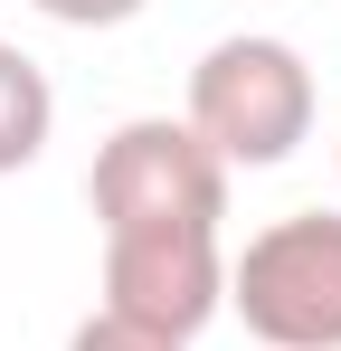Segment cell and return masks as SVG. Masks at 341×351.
<instances>
[{"label":"cell","mask_w":341,"mask_h":351,"mask_svg":"<svg viewBox=\"0 0 341 351\" xmlns=\"http://www.w3.org/2000/svg\"><path fill=\"white\" fill-rule=\"evenodd\" d=\"M218 304H227L218 228H123V237H105V313L190 342Z\"/></svg>","instance_id":"277c9868"},{"label":"cell","mask_w":341,"mask_h":351,"mask_svg":"<svg viewBox=\"0 0 341 351\" xmlns=\"http://www.w3.org/2000/svg\"><path fill=\"white\" fill-rule=\"evenodd\" d=\"M227 304L266 351H341V219L294 209L266 237H247Z\"/></svg>","instance_id":"7a4b0ae2"},{"label":"cell","mask_w":341,"mask_h":351,"mask_svg":"<svg viewBox=\"0 0 341 351\" xmlns=\"http://www.w3.org/2000/svg\"><path fill=\"white\" fill-rule=\"evenodd\" d=\"M190 133L218 162H247V171L284 162L313 133V66L284 38H218L190 66Z\"/></svg>","instance_id":"6da1fadb"},{"label":"cell","mask_w":341,"mask_h":351,"mask_svg":"<svg viewBox=\"0 0 341 351\" xmlns=\"http://www.w3.org/2000/svg\"><path fill=\"white\" fill-rule=\"evenodd\" d=\"M66 351H190V342H170V332H152V323H123V313H86L76 332H66Z\"/></svg>","instance_id":"8992f818"},{"label":"cell","mask_w":341,"mask_h":351,"mask_svg":"<svg viewBox=\"0 0 341 351\" xmlns=\"http://www.w3.org/2000/svg\"><path fill=\"white\" fill-rule=\"evenodd\" d=\"M38 10H48V19H66V29H123L142 0H38Z\"/></svg>","instance_id":"52a82bcc"},{"label":"cell","mask_w":341,"mask_h":351,"mask_svg":"<svg viewBox=\"0 0 341 351\" xmlns=\"http://www.w3.org/2000/svg\"><path fill=\"white\" fill-rule=\"evenodd\" d=\"M86 190H95L105 237H123V228H218L227 162L190 123L142 114V123H123L105 152H95V180H86Z\"/></svg>","instance_id":"3957f363"},{"label":"cell","mask_w":341,"mask_h":351,"mask_svg":"<svg viewBox=\"0 0 341 351\" xmlns=\"http://www.w3.org/2000/svg\"><path fill=\"white\" fill-rule=\"evenodd\" d=\"M48 123H57V95L38 76V58L0 48V171H29L48 152Z\"/></svg>","instance_id":"5b68a950"}]
</instances>
